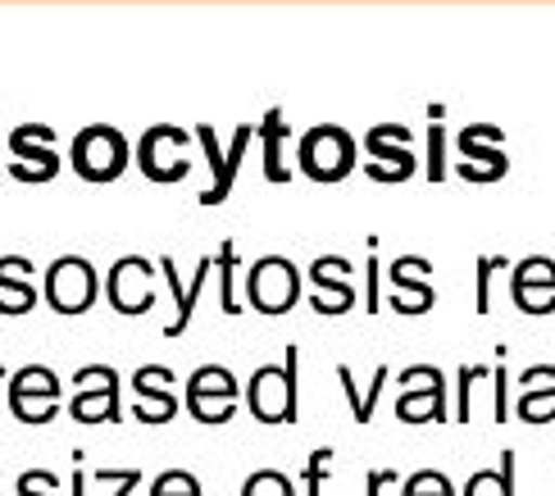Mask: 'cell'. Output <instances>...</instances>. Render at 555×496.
Segmentation results:
<instances>
[{
    "mask_svg": "<svg viewBox=\"0 0 555 496\" xmlns=\"http://www.w3.org/2000/svg\"><path fill=\"white\" fill-rule=\"evenodd\" d=\"M296 360L300 351L287 346V365L283 369H256L250 378V410L260 423H292L296 419Z\"/></svg>",
    "mask_w": 555,
    "mask_h": 496,
    "instance_id": "1",
    "label": "cell"
},
{
    "mask_svg": "<svg viewBox=\"0 0 555 496\" xmlns=\"http://www.w3.org/2000/svg\"><path fill=\"white\" fill-rule=\"evenodd\" d=\"M46 301H51L55 315H82L96 301V269L87 265L82 255H64L46 274Z\"/></svg>",
    "mask_w": 555,
    "mask_h": 496,
    "instance_id": "2",
    "label": "cell"
},
{
    "mask_svg": "<svg viewBox=\"0 0 555 496\" xmlns=\"http://www.w3.org/2000/svg\"><path fill=\"white\" fill-rule=\"evenodd\" d=\"M246 292H250V301H256L260 315H287L296 305V296H300V274H296L292 259L269 255V259H260V265L250 269Z\"/></svg>",
    "mask_w": 555,
    "mask_h": 496,
    "instance_id": "3",
    "label": "cell"
},
{
    "mask_svg": "<svg viewBox=\"0 0 555 496\" xmlns=\"http://www.w3.org/2000/svg\"><path fill=\"white\" fill-rule=\"evenodd\" d=\"M10 410L23 423H51L60 410V378L46 365H28L10 378Z\"/></svg>",
    "mask_w": 555,
    "mask_h": 496,
    "instance_id": "4",
    "label": "cell"
},
{
    "mask_svg": "<svg viewBox=\"0 0 555 496\" xmlns=\"http://www.w3.org/2000/svg\"><path fill=\"white\" fill-rule=\"evenodd\" d=\"M124 164H128L124 137L114 132V128H105V124L87 128V132L74 141V169H78L87 182H109V178H119Z\"/></svg>",
    "mask_w": 555,
    "mask_h": 496,
    "instance_id": "5",
    "label": "cell"
},
{
    "mask_svg": "<svg viewBox=\"0 0 555 496\" xmlns=\"http://www.w3.org/2000/svg\"><path fill=\"white\" fill-rule=\"evenodd\" d=\"M78 396L68 415L78 423H114L119 419V373L109 365H91V369H78Z\"/></svg>",
    "mask_w": 555,
    "mask_h": 496,
    "instance_id": "6",
    "label": "cell"
},
{
    "mask_svg": "<svg viewBox=\"0 0 555 496\" xmlns=\"http://www.w3.org/2000/svg\"><path fill=\"white\" fill-rule=\"evenodd\" d=\"M188 406L201 423H223V419H233L237 410V378L228 373L223 365H205L192 373V383H188Z\"/></svg>",
    "mask_w": 555,
    "mask_h": 496,
    "instance_id": "7",
    "label": "cell"
},
{
    "mask_svg": "<svg viewBox=\"0 0 555 496\" xmlns=\"http://www.w3.org/2000/svg\"><path fill=\"white\" fill-rule=\"evenodd\" d=\"M401 400H397V415L405 423H428V419H447V383H442V369L420 365V369H405L401 373Z\"/></svg>",
    "mask_w": 555,
    "mask_h": 496,
    "instance_id": "8",
    "label": "cell"
},
{
    "mask_svg": "<svg viewBox=\"0 0 555 496\" xmlns=\"http://www.w3.org/2000/svg\"><path fill=\"white\" fill-rule=\"evenodd\" d=\"M151 301H155V292H151V259H142V255L119 259V265L109 269V305L119 315H146Z\"/></svg>",
    "mask_w": 555,
    "mask_h": 496,
    "instance_id": "9",
    "label": "cell"
},
{
    "mask_svg": "<svg viewBox=\"0 0 555 496\" xmlns=\"http://www.w3.org/2000/svg\"><path fill=\"white\" fill-rule=\"evenodd\" d=\"M300 164H306V174L319 182L341 178L351 169V137L341 128H314L306 137V147H300Z\"/></svg>",
    "mask_w": 555,
    "mask_h": 496,
    "instance_id": "10",
    "label": "cell"
},
{
    "mask_svg": "<svg viewBox=\"0 0 555 496\" xmlns=\"http://www.w3.org/2000/svg\"><path fill=\"white\" fill-rule=\"evenodd\" d=\"M173 383V373L165 365H146V369H137L132 373V392H137V419L142 423H169L178 415V396L169 392Z\"/></svg>",
    "mask_w": 555,
    "mask_h": 496,
    "instance_id": "11",
    "label": "cell"
},
{
    "mask_svg": "<svg viewBox=\"0 0 555 496\" xmlns=\"http://www.w3.org/2000/svg\"><path fill=\"white\" fill-rule=\"evenodd\" d=\"M346 274H351V265L337 259V255L314 259L310 278H314V288H319V296H314V310L319 315H346V310H351L356 292H351V282H346Z\"/></svg>",
    "mask_w": 555,
    "mask_h": 496,
    "instance_id": "12",
    "label": "cell"
},
{
    "mask_svg": "<svg viewBox=\"0 0 555 496\" xmlns=\"http://www.w3.org/2000/svg\"><path fill=\"white\" fill-rule=\"evenodd\" d=\"M524 396H519V415L528 423H555V365H538L524 378Z\"/></svg>",
    "mask_w": 555,
    "mask_h": 496,
    "instance_id": "13",
    "label": "cell"
},
{
    "mask_svg": "<svg viewBox=\"0 0 555 496\" xmlns=\"http://www.w3.org/2000/svg\"><path fill=\"white\" fill-rule=\"evenodd\" d=\"M428 269H433L428 259H397V265H391V288H397L391 305H397L401 315H424L433 305L428 282H414V274H428Z\"/></svg>",
    "mask_w": 555,
    "mask_h": 496,
    "instance_id": "14",
    "label": "cell"
},
{
    "mask_svg": "<svg viewBox=\"0 0 555 496\" xmlns=\"http://www.w3.org/2000/svg\"><path fill=\"white\" fill-rule=\"evenodd\" d=\"M33 265L28 259H0V315H28L33 310V282H28Z\"/></svg>",
    "mask_w": 555,
    "mask_h": 496,
    "instance_id": "15",
    "label": "cell"
},
{
    "mask_svg": "<svg viewBox=\"0 0 555 496\" xmlns=\"http://www.w3.org/2000/svg\"><path fill=\"white\" fill-rule=\"evenodd\" d=\"M215 269V259H201V269H196V282L192 288H182L178 282V274H173V259H165V282L173 288V296H178V315H173V323H169V338H178L182 328L192 323V310H196V296H201V282H205V274Z\"/></svg>",
    "mask_w": 555,
    "mask_h": 496,
    "instance_id": "16",
    "label": "cell"
},
{
    "mask_svg": "<svg viewBox=\"0 0 555 496\" xmlns=\"http://www.w3.org/2000/svg\"><path fill=\"white\" fill-rule=\"evenodd\" d=\"M465 496H515V452H501V469H482L465 483Z\"/></svg>",
    "mask_w": 555,
    "mask_h": 496,
    "instance_id": "17",
    "label": "cell"
},
{
    "mask_svg": "<svg viewBox=\"0 0 555 496\" xmlns=\"http://www.w3.org/2000/svg\"><path fill=\"white\" fill-rule=\"evenodd\" d=\"M515 296L519 292H533V288H546V292H555V259H542V255H533V259H524V265L515 269Z\"/></svg>",
    "mask_w": 555,
    "mask_h": 496,
    "instance_id": "18",
    "label": "cell"
},
{
    "mask_svg": "<svg viewBox=\"0 0 555 496\" xmlns=\"http://www.w3.org/2000/svg\"><path fill=\"white\" fill-rule=\"evenodd\" d=\"M337 378H341V392L351 396V410H356V423H369V415H374V406H378V392H383V383H387V369H378L374 373V387H369L364 396L356 392V383H351V369H337Z\"/></svg>",
    "mask_w": 555,
    "mask_h": 496,
    "instance_id": "19",
    "label": "cell"
},
{
    "mask_svg": "<svg viewBox=\"0 0 555 496\" xmlns=\"http://www.w3.org/2000/svg\"><path fill=\"white\" fill-rule=\"evenodd\" d=\"M151 496H205L201 483L188 474V469H169V474H159L151 483Z\"/></svg>",
    "mask_w": 555,
    "mask_h": 496,
    "instance_id": "20",
    "label": "cell"
},
{
    "mask_svg": "<svg viewBox=\"0 0 555 496\" xmlns=\"http://www.w3.org/2000/svg\"><path fill=\"white\" fill-rule=\"evenodd\" d=\"M401 496H455V487H451L447 474H437V469H420L414 479H405Z\"/></svg>",
    "mask_w": 555,
    "mask_h": 496,
    "instance_id": "21",
    "label": "cell"
},
{
    "mask_svg": "<svg viewBox=\"0 0 555 496\" xmlns=\"http://www.w3.org/2000/svg\"><path fill=\"white\" fill-rule=\"evenodd\" d=\"M278 124H283V114H269V119H264V141H269V147H264V174L273 178V182H283L287 178V169H283V164H278V141H283V128H278Z\"/></svg>",
    "mask_w": 555,
    "mask_h": 496,
    "instance_id": "22",
    "label": "cell"
},
{
    "mask_svg": "<svg viewBox=\"0 0 555 496\" xmlns=\"http://www.w3.org/2000/svg\"><path fill=\"white\" fill-rule=\"evenodd\" d=\"M242 496H296V492H292V483L283 474H278V469H260V474L246 479Z\"/></svg>",
    "mask_w": 555,
    "mask_h": 496,
    "instance_id": "23",
    "label": "cell"
},
{
    "mask_svg": "<svg viewBox=\"0 0 555 496\" xmlns=\"http://www.w3.org/2000/svg\"><path fill=\"white\" fill-rule=\"evenodd\" d=\"M482 373H488V369H478V365H465V369H460V406H455V419H460V423H469V419H474V383H478Z\"/></svg>",
    "mask_w": 555,
    "mask_h": 496,
    "instance_id": "24",
    "label": "cell"
},
{
    "mask_svg": "<svg viewBox=\"0 0 555 496\" xmlns=\"http://www.w3.org/2000/svg\"><path fill=\"white\" fill-rule=\"evenodd\" d=\"M18 496H60V483H55V474H46V469H28V474L18 479Z\"/></svg>",
    "mask_w": 555,
    "mask_h": 496,
    "instance_id": "25",
    "label": "cell"
},
{
    "mask_svg": "<svg viewBox=\"0 0 555 496\" xmlns=\"http://www.w3.org/2000/svg\"><path fill=\"white\" fill-rule=\"evenodd\" d=\"M496 269H505V259H478V315H488L492 310V296H488V288H492V274Z\"/></svg>",
    "mask_w": 555,
    "mask_h": 496,
    "instance_id": "26",
    "label": "cell"
},
{
    "mask_svg": "<svg viewBox=\"0 0 555 496\" xmlns=\"http://www.w3.org/2000/svg\"><path fill=\"white\" fill-rule=\"evenodd\" d=\"M219 265H223V315H237V301H233V265H237V251H233V242L219 251Z\"/></svg>",
    "mask_w": 555,
    "mask_h": 496,
    "instance_id": "27",
    "label": "cell"
},
{
    "mask_svg": "<svg viewBox=\"0 0 555 496\" xmlns=\"http://www.w3.org/2000/svg\"><path fill=\"white\" fill-rule=\"evenodd\" d=\"M328 460H333V452H328V446H319V452L310 456V465H306V496H319V487H323V474H328Z\"/></svg>",
    "mask_w": 555,
    "mask_h": 496,
    "instance_id": "28",
    "label": "cell"
},
{
    "mask_svg": "<svg viewBox=\"0 0 555 496\" xmlns=\"http://www.w3.org/2000/svg\"><path fill=\"white\" fill-rule=\"evenodd\" d=\"M96 483H109V487H114L109 496H128L137 483H142V474H137V469H124V474H119V469H101Z\"/></svg>",
    "mask_w": 555,
    "mask_h": 496,
    "instance_id": "29",
    "label": "cell"
},
{
    "mask_svg": "<svg viewBox=\"0 0 555 496\" xmlns=\"http://www.w3.org/2000/svg\"><path fill=\"white\" fill-rule=\"evenodd\" d=\"M505 383H511V373H505V365H496V419L501 423L511 419V387Z\"/></svg>",
    "mask_w": 555,
    "mask_h": 496,
    "instance_id": "30",
    "label": "cell"
},
{
    "mask_svg": "<svg viewBox=\"0 0 555 496\" xmlns=\"http://www.w3.org/2000/svg\"><path fill=\"white\" fill-rule=\"evenodd\" d=\"M387 483H397V474H391V469H374V474H369V496H378Z\"/></svg>",
    "mask_w": 555,
    "mask_h": 496,
    "instance_id": "31",
    "label": "cell"
},
{
    "mask_svg": "<svg viewBox=\"0 0 555 496\" xmlns=\"http://www.w3.org/2000/svg\"><path fill=\"white\" fill-rule=\"evenodd\" d=\"M74 496H87V474H82V465L74 469Z\"/></svg>",
    "mask_w": 555,
    "mask_h": 496,
    "instance_id": "32",
    "label": "cell"
},
{
    "mask_svg": "<svg viewBox=\"0 0 555 496\" xmlns=\"http://www.w3.org/2000/svg\"><path fill=\"white\" fill-rule=\"evenodd\" d=\"M0 378H5V369H0Z\"/></svg>",
    "mask_w": 555,
    "mask_h": 496,
    "instance_id": "33",
    "label": "cell"
}]
</instances>
